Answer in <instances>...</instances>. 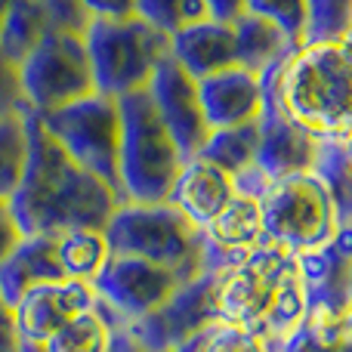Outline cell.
Masks as SVG:
<instances>
[{
    "label": "cell",
    "instance_id": "cell-34",
    "mask_svg": "<svg viewBox=\"0 0 352 352\" xmlns=\"http://www.w3.org/2000/svg\"><path fill=\"white\" fill-rule=\"evenodd\" d=\"M90 19H130L136 16V0H80Z\"/></svg>",
    "mask_w": 352,
    "mask_h": 352
},
{
    "label": "cell",
    "instance_id": "cell-45",
    "mask_svg": "<svg viewBox=\"0 0 352 352\" xmlns=\"http://www.w3.org/2000/svg\"><path fill=\"white\" fill-rule=\"evenodd\" d=\"M349 37H352V34H349Z\"/></svg>",
    "mask_w": 352,
    "mask_h": 352
},
{
    "label": "cell",
    "instance_id": "cell-31",
    "mask_svg": "<svg viewBox=\"0 0 352 352\" xmlns=\"http://www.w3.org/2000/svg\"><path fill=\"white\" fill-rule=\"evenodd\" d=\"M248 12L275 22L287 37L300 43L306 25V0H248Z\"/></svg>",
    "mask_w": 352,
    "mask_h": 352
},
{
    "label": "cell",
    "instance_id": "cell-7",
    "mask_svg": "<svg viewBox=\"0 0 352 352\" xmlns=\"http://www.w3.org/2000/svg\"><path fill=\"white\" fill-rule=\"evenodd\" d=\"M34 118L41 127L62 146V152L102 179L111 192L121 198V176H118V155H121V109L115 96L90 93L72 105H62L56 111H41Z\"/></svg>",
    "mask_w": 352,
    "mask_h": 352
},
{
    "label": "cell",
    "instance_id": "cell-19",
    "mask_svg": "<svg viewBox=\"0 0 352 352\" xmlns=\"http://www.w3.org/2000/svg\"><path fill=\"white\" fill-rule=\"evenodd\" d=\"M62 278L65 272L59 263L56 235H25L0 260V297L10 306H16L31 287Z\"/></svg>",
    "mask_w": 352,
    "mask_h": 352
},
{
    "label": "cell",
    "instance_id": "cell-40",
    "mask_svg": "<svg viewBox=\"0 0 352 352\" xmlns=\"http://www.w3.org/2000/svg\"><path fill=\"white\" fill-rule=\"evenodd\" d=\"M337 352H352V337H346V340H343V346L337 349Z\"/></svg>",
    "mask_w": 352,
    "mask_h": 352
},
{
    "label": "cell",
    "instance_id": "cell-29",
    "mask_svg": "<svg viewBox=\"0 0 352 352\" xmlns=\"http://www.w3.org/2000/svg\"><path fill=\"white\" fill-rule=\"evenodd\" d=\"M136 16L167 37L201 19H210L204 0H136Z\"/></svg>",
    "mask_w": 352,
    "mask_h": 352
},
{
    "label": "cell",
    "instance_id": "cell-33",
    "mask_svg": "<svg viewBox=\"0 0 352 352\" xmlns=\"http://www.w3.org/2000/svg\"><path fill=\"white\" fill-rule=\"evenodd\" d=\"M25 111H28V105L22 96V84H19V65L0 56V121L12 115H25Z\"/></svg>",
    "mask_w": 352,
    "mask_h": 352
},
{
    "label": "cell",
    "instance_id": "cell-18",
    "mask_svg": "<svg viewBox=\"0 0 352 352\" xmlns=\"http://www.w3.org/2000/svg\"><path fill=\"white\" fill-rule=\"evenodd\" d=\"M170 56L192 74L195 80H204L217 72L238 65L235 53V31L232 25L217 19H201L188 28L170 34Z\"/></svg>",
    "mask_w": 352,
    "mask_h": 352
},
{
    "label": "cell",
    "instance_id": "cell-4",
    "mask_svg": "<svg viewBox=\"0 0 352 352\" xmlns=\"http://www.w3.org/2000/svg\"><path fill=\"white\" fill-rule=\"evenodd\" d=\"M121 109V155H118V176H121L124 204H164L170 188L182 170V155L161 124L152 99L146 90L127 93L118 99Z\"/></svg>",
    "mask_w": 352,
    "mask_h": 352
},
{
    "label": "cell",
    "instance_id": "cell-35",
    "mask_svg": "<svg viewBox=\"0 0 352 352\" xmlns=\"http://www.w3.org/2000/svg\"><path fill=\"white\" fill-rule=\"evenodd\" d=\"M22 229H19L16 217H12V207L6 198H0V260H3L6 254H10L12 248H16L19 241H22Z\"/></svg>",
    "mask_w": 352,
    "mask_h": 352
},
{
    "label": "cell",
    "instance_id": "cell-30",
    "mask_svg": "<svg viewBox=\"0 0 352 352\" xmlns=\"http://www.w3.org/2000/svg\"><path fill=\"white\" fill-rule=\"evenodd\" d=\"M176 352H272V343L229 322H213L192 340H186Z\"/></svg>",
    "mask_w": 352,
    "mask_h": 352
},
{
    "label": "cell",
    "instance_id": "cell-27",
    "mask_svg": "<svg viewBox=\"0 0 352 352\" xmlns=\"http://www.w3.org/2000/svg\"><path fill=\"white\" fill-rule=\"evenodd\" d=\"M349 337L346 318L306 312L303 322L281 340V352H337Z\"/></svg>",
    "mask_w": 352,
    "mask_h": 352
},
{
    "label": "cell",
    "instance_id": "cell-21",
    "mask_svg": "<svg viewBox=\"0 0 352 352\" xmlns=\"http://www.w3.org/2000/svg\"><path fill=\"white\" fill-rule=\"evenodd\" d=\"M121 318L109 309V306L99 300L93 309L80 312L78 318L65 324L62 331H56L43 349L47 352H109L111 337L121 328Z\"/></svg>",
    "mask_w": 352,
    "mask_h": 352
},
{
    "label": "cell",
    "instance_id": "cell-37",
    "mask_svg": "<svg viewBox=\"0 0 352 352\" xmlns=\"http://www.w3.org/2000/svg\"><path fill=\"white\" fill-rule=\"evenodd\" d=\"M204 6H207V16L226 25L238 22L248 12V0H204Z\"/></svg>",
    "mask_w": 352,
    "mask_h": 352
},
{
    "label": "cell",
    "instance_id": "cell-10",
    "mask_svg": "<svg viewBox=\"0 0 352 352\" xmlns=\"http://www.w3.org/2000/svg\"><path fill=\"white\" fill-rule=\"evenodd\" d=\"M219 322L217 312V272H201L173 291V297L155 312L127 322L124 328L146 352H176L186 340Z\"/></svg>",
    "mask_w": 352,
    "mask_h": 352
},
{
    "label": "cell",
    "instance_id": "cell-9",
    "mask_svg": "<svg viewBox=\"0 0 352 352\" xmlns=\"http://www.w3.org/2000/svg\"><path fill=\"white\" fill-rule=\"evenodd\" d=\"M19 84L28 111H56L96 93L84 34L47 31L19 65Z\"/></svg>",
    "mask_w": 352,
    "mask_h": 352
},
{
    "label": "cell",
    "instance_id": "cell-36",
    "mask_svg": "<svg viewBox=\"0 0 352 352\" xmlns=\"http://www.w3.org/2000/svg\"><path fill=\"white\" fill-rule=\"evenodd\" d=\"M19 331H16V312L0 297V352H19Z\"/></svg>",
    "mask_w": 352,
    "mask_h": 352
},
{
    "label": "cell",
    "instance_id": "cell-5",
    "mask_svg": "<svg viewBox=\"0 0 352 352\" xmlns=\"http://www.w3.org/2000/svg\"><path fill=\"white\" fill-rule=\"evenodd\" d=\"M111 254L164 266L186 281L204 272L201 229L192 226L176 207L164 204H121L102 229Z\"/></svg>",
    "mask_w": 352,
    "mask_h": 352
},
{
    "label": "cell",
    "instance_id": "cell-16",
    "mask_svg": "<svg viewBox=\"0 0 352 352\" xmlns=\"http://www.w3.org/2000/svg\"><path fill=\"white\" fill-rule=\"evenodd\" d=\"M198 96L204 109L207 127H235V124L256 121L263 111V80L260 74L235 65L198 80Z\"/></svg>",
    "mask_w": 352,
    "mask_h": 352
},
{
    "label": "cell",
    "instance_id": "cell-6",
    "mask_svg": "<svg viewBox=\"0 0 352 352\" xmlns=\"http://www.w3.org/2000/svg\"><path fill=\"white\" fill-rule=\"evenodd\" d=\"M84 41L96 93L115 99L146 90L161 59L170 56V37L155 31L140 16L93 19Z\"/></svg>",
    "mask_w": 352,
    "mask_h": 352
},
{
    "label": "cell",
    "instance_id": "cell-14",
    "mask_svg": "<svg viewBox=\"0 0 352 352\" xmlns=\"http://www.w3.org/2000/svg\"><path fill=\"white\" fill-rule=\"evenodd\" d=\"M96 303H99V297L90 281L62 278V281H47V285L31 287V291L12 306L19 340L47 343L56 331H62L72 318L93 309Z\"/></svg>",
    "mask_w": 352,
    "mask_h": 352
},
{
    "label": "cell",
    "instance_id": "cell-42",
    "mask_svg": "<svg viewBox=\"0 0 352 352\" xmlns=\"http://www.w3.org/2000/svg\"><path fill=\"white\" fill-rule=\"evenodd\" d=\"M346 328H349V337H352V309H349V316H346Z\"/></svg>",
    "mask_w": 352,
    "mask_h": 352
},
{
    "label": "cell",
    "instance_id": "cell-32",
    "mask_svg": "<svg viewBox=\"0 0 352 352\" xmlns=\"http://www.w3.org/2000/svg\"><path fill=\"white\" fill-rule=\"evenodd\" d=\"M47 16L50 31H72V34H87L90 28V12L84 10L80 0H37Z\"/></svg>",
    "mask_w": 352,
    "mask_h": 352
},
{
    "label": "cell",
    "instance_id": "cell-1",
    "mask_svg": "<svg viewBox=\"0 0 352 352\" xmlns=\"http://www.w3.org/2000/svg\"><path fill=\"white\" fill-rule=\"evenodd\" d=\"M28 161L10 207L22 235H62L72 229H105L121 207L118 195L78 167L62 146L41 127L34 111H25Z\"/></svg>",
    "mask_w": 352,
    "mask_h": 352
},
{
    "label": "cell",
    "instance_id": "cell-3",
    "mask_svg": "<svg viewBox=\"0 0 352 352\" xmlns=\"http://www.w3.org/2000/svg\"><path fill=\"white\" fill-rule=\"evenodd\" d=\"M219 322L281 343L306 316V291L297 254L272 241H260L232 269L217 272Z\"/></svg>",
    "mask_w": 352,
    "mask_h": 352
},
{
    "label": "cell",
    "instance_id": "cell-12",
    "mask_svg": "<svg viewBox=\"0 0 352 352\" xmlns=\"http://www.w3.org/2000/svg\"><path fill=\"white\" fill-rule=\"evenodd\" d=\"M148 99H152L155 111H158L161 124L167 127L170 140L179 148L182 161L195 158L201 152V146L210 136L207 127L204 109H201V96H198V80L192 74H186V68L167 56L161 59V65L155 68L152 80L146 87Z\"/></svg>",
    "mask_w": 352,
    "mask_h": 352
},
{
    "label": "cell",
    "instance_id": "cell-8",
    "mask_svg": "<svg viewBox=\"0 0 352 352\" xmlns=\"http://www.w3.org/2000/svg\"><path fill=\"white\" fill-rule=\"evenodd\" d=\"M260 204L266 241L297 256L318 250L337 232L334 201L312 170L272 179Z\"/></svg>",
    "mask_w": 352,
    "mask_h": 352
},
{
    "label": "cell",
    "instance_id": "cell-23",
    "mask_svg": "<svg viewBox=\"0 0 352 352\" xmlns=\"http://www.w3.org/2000/svg\"><path fill=\"white\" fill-rule=\"evenodd\" d=\"M47 31V16L37 0H12L0 19V56L12 65H22V59L43 41Z\"/></svg>",
    "mask_w": 352,
    "mask_h": 352
},
{
    "label": "cell",
    "instance_id": "cell-20",
    "mask_svg": "<svg viewBox=\"0 0 352 352\" xmlns=\"http://www.w3.org/2000/svg\"><path fill=\"white\" fill-rule=\"evenodd\" d=\"M232 31H235L238 65L254 74L269 72L272 65H278L287 56H294L300 47V43L294 41V37H287L275 22L250 16V12H244L238 22H232Z\"/></svg>",
    "mask_w": 352,
    "mask_h": 352
},
{
    "label": "cell",
    "instance_id": "cell-15",
    "mask_svg": "<svg viewBox=\"0 0 352 352\" xmlns=\"http://www.w3.org/2000/svg\"><path fill=\"white\" fill-rule=\"evenodd\" d=\"M318 140L291 124L278 111V105L263 96L260 111V148H256V170L266 179H281L294 173H309L316 164Z\"/></svg>",
    "mask_w": 352,
    "mask_h": 352
},
{
    "label": "cell",
    "instance_id": "cell-26",
    "mask_svg": "<svg viewBox=\"0 0 352 352\" xmlns=\"http://www.w3.org/2000/svg\"><path fill=\"white\" fill-rule=\"evenodd\" d=\"M349 34H352V0H306V25L300 47L349 41Z\"/></svg>",
    "mask_w": 352,
    "mask_h": 352
},
{
    "label": "cell",
    "instance_id": "cell-25",
    "mask_svg": "<svg viewBox=\"0 0 352 352\" xmlns=\"http://www.w3.org/2000/svg\"><path fill=\"white\" fill-rule=\"evenodd\" d=\"M312 173L334 201L337 226H352V161L346 142H318Z\"/></svg>",
    "mask_w": 352,
    "mask_h": 352
},
{
    "label": "cell",
    "instance_id": "cell-17",
    "mask_svg": "<svg viewBox=\"0 0 352 352\" xmlns=\"http://www.w3.org/2000/svg\"><path fill=\"white\" fill-rule=\"evenodd\" d=\"M232 195H235V179H232V173L219 170L217 164H210V161L195 155V158L182 161V170L176 176L167 204L176 207L192 226L204 229V226L229 204Z\"/></svg>",
    "mask_w": 352,
    "mask_h": 352
},
{
    "label": "cell",
    "instance_id": "cell-39",
    "mask_svg": "<svg viewBox=\"0 0 352 352\" xmlns=\"http://www.w3.org/2000/svg\"><path fill=\"white\" fill-rule=\"evenodd\" d=\"M19 352H47V349H43V343H28V340H22V343H19Z\"/></svg>",
    "mask_w": 352,
    "mask_h": 352
},
{
    "label": "cell",
    "instance_id": "cell-28",
    "mask_svg": "<svg viewBox=\"0 0 352 352\" xmlns=\"http://www.w3.org/2000/svg\"><path fill=\"white\" fill-rule=\"evenodd\" d=\"M28 161V133L25 115H12L0 121V198L10 201L19 188Z\"/></svg>",
    "mask_w": 352,
    "mask_h": 352
},
{
    "label": "cell",
    "instance_id": "cell-44",
    "mask_svg": "<svg viewBox=\"0 0 352 352\" xmlns=\"http://www.w3.org/2000/svg\"><path fill=\"white\" fill-rule=\"evenodd\" d=\"M349 41H352V37H349Z\"/></svg>",
    "mask_w": 352,
    "mask_h": 352
},
{
    "label": "cell",
    "instance_id": "cell-11",
    "mask_svg": "<svg viewBox=\"0 0 352 352\" xmlns=\"http://www.w3.org/2000/svg\"><path fill=\"white\" fill-rule=\"evenodd\" d=\"M186 285L182 275L170 272L164 266L136 260V256H121L111 254L99 275L93 278L96 297L121 318L124 324L136 322V318L155 312L173 297V291Z\"/></svg>",
    "mask_w": 352,
    "mask_h": 352
},
{
    "label": "cell",
    "instance_id": "cell-43",
    "mask_svg": "<svg viewBox=\"0 0 352 352\" xmlns=\"http://www.w3.org/2000/svg\"><path fill=\"white\" fill-rule=\"evenodd\" d=\"M346 148H349V161H352V136L346 140Z\"/></svg>",
    "mask_w": 352,
    "mask_h": 352
},
{
    "label": "cell",
    "instance_id": "cell-41",
    "mask_svg": "<svg viewBox=\"0 0 352 352\" xmlns=\"http://www.w3.org/2000/svg\"><path fill=\"white\" fill-rule=\"evenodd\" d=\"M10 3H12V0H0V19H3V12L10 10Z\"/></svg>",
    "mask_w": 352,
    "mask_h": 352
},
{
    "label": "cell",
    "instance_id": "cell-13",
    "mask_svg": "<svg viewBox=\"0 0 352 352\" xmlns=\"http://www.w3.org/2000/svg\"><path fill=\"white\" fill-rule=\"evenodd\" d=\"M306 312L346 318L352 309V226H337L334 238L318 250L300 254Z\"/></svg>",
    "mask_w": 352,
    "mask_h": 352
},
{
    "label": "cell",
    "instance_id": "cell-22",
    "mask_svg": "<svg viewBox=\"0 0 352 352\" xmlns=\"http://www.w3.org/2000/svg\"><path fill=\"white\" fill-rule=\"evenodd\" d=\"M256 148H260V118L248 124H235V127L210 130L198 158L210 161L219 170L235 176L256 164Z\"/></svg>",
    "mask_w": 352,
    "mask_h": 352
},
{
    "label": "cell",
    "instance_id": "cell-24",
    "mask_svg": "<svg viewBox=\"0 0 352 352\" xmlns=\"http://www.w3.org/2000/svg\"><path fill=\"white\" fill-rule=\"evenodd\" d=\"M56 248H59V263L65 278L74 281H90L99 275L105 260L111 256L109 241L99 229H72L56 235Z\"/></svg>",
    "mask_w": 352,
    "mask_h": 352
},
{
    "label": "cell",
    "instance_id": "cell-38",
    "mask_svg": "<svg viewBox=\"0 0 352 352\" xmlns=\"http://www.w3.org/2000/svg\"><path fill=\"white\" fill-rule=\"evenodd\" d=\"M109 352H146V349H142L140 343H136V337L130 334V331L121 324V328L115 331V337H111V346H109Z\"/></svg>",
    "mask_w": 352,
    "mask_h": 352
},
{
    "label": "cell",
    "instance_id": "cell-2",
    "mask_svg": "<svg viewBox=\"0 0 352 352\" xmlns=\"http://www.w3.org/2000/svg\"><path fill=\"white\" fill-rule=\"evenodd\" d=\"M263 96L318 142L352 136V41L309 43L260 74Z\"/></svg>",
    "mask_w": 352,
    "mask_h": 352
}]
</instances>
